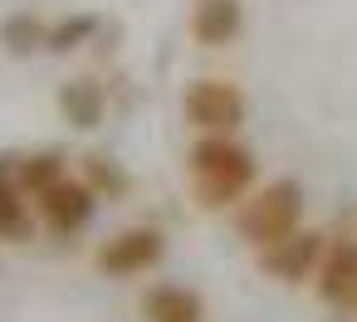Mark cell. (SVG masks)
Wrapping results in <instances>:
<instances>
[{
  "instance_id": "2",
  "label": "cell",
  "mask_w": 357,
  "mask_h": 322,
  "mask_svg": "<svg viewBox=\"0 0 357 322\" xmlns=\"http://www.w3.org/2000/svg\"><path fill=\"white\" fill-rule=\"evenodd\" d=\"M245 244L259 254L279 239H289L294 230H303V186L298 181H274V186H259L245 195L240 215H235Z\"/></svg>"
},
{
  "instance_id": "12",
  "label": "cell",
  "mask_w": 357,
  "mask_h": 322,
  "mask_svg": "<svg viewBox=\"0 0 357 322\" xmlns=\"http://www.w3.org/2000/svg\"><path fill=\"white\" fill-rule=\"evenodd\" d=\"M0 49L10 59H30V54L50 49V25L35 10H15V15L0 20Z\"/></svg>"
},
{
  "instance_id": "5",
  "label": "cell",
  "mask_w": 357,
  "mask_h": 322,
  "mask_svg": "<svg viewBox=\"0 0 357 322\" xmlns=\"http://www.w3.org/2000/svg\"><path fill=\"white\" fill-rule=\"evenodd\" d=\"M323 254H328V234L303 225V230H294L289 239L259 249V273L274 278V283H313Z\"/></svg>"
},
{
  "instance_id": "7",
  "label": "cell",
  "mask_w": 357,
  "mask_h": 322,
  "mask_svg": "<svg viewBox=\"0 0 357 322\" xmlns=\"http://www.w3.org/2000/svg\"><path fill=\"white\" fill-rule=\"evenodd\" d=\"M313 288L328 307H357V239H328V254L313 273Z\"/></svg>"
},
{
  "instance_id": "4",
  "label": "cell",
  "mask_w": 357,
  "mask_h": 322,
  "mask_svg": "<svg viewBox=\"0 0 357 322\" xmlns=\"http://www.w3.org/2000/svg\"><path fill=\"white\" fill-rule=\"evenodd\" d=\"M162 259H167V234L152 230V225L118 230V234L103 239L98 254H93V264H98L103 278H137V273H152Z\"/></svg>"
},
{
  "instance_id": "1",
  "label": "cell",
  "mask_w": 357,
  "mask_h": 322,
  "mask_svg": "<svg viewBox=\"0 0 357 322\" xmlns=\"http://www.w3.org/2000/svg\"><path fill=\"white\" fill-rule=\"evenodd\" d=\"M186 171H191V195H196L201 210H235L255 191L259 161H255V152L240 137L211 132V137H196L191 142Z\"/></svg>"
},
{
  "instance_id": "10",
  "label": "cell",
  "mask_w": 357,
  "mask_h": 322,
  "mask_svg": "<svg viewBox=\"0 0 357 322\" xmlns=\"http://www.w3.org/2000/svg\"><path fill=\"white\" fill-rule=\"evenodd\" d=\"M59 113H64L69 127L93 132V127L103 122V113H108V93H103V83H98V79H69V83L59 88Z\"/></svg>"
},
{
  "instance_id": "9",
  "label": "cell",
  "mask_w": 357,
  "mask_h": 322,
  "mask_svg": "<svg viewBox=\"0 0 357 322\" xmlns=\"http://www.w3.org/2000/svg\"><path fill=\"white\" fill-rule=\"evenodd\" d=\"M142 317L147 322H206V303L186 283H152L142 293Z\"/></svg>"
},
{
  "instance_id": "3",
  "label": "cell",
  "mask_w": 357,
  "mask_h": 322,
  "mask_svg": "<svg viewBox=\"0 0 357 322\" xmlns=\"http://www.w3.org/2000/svg\"><path fill=\"white\" fill-rule=\"evenodd\" d=\"M245 113H250V103H245L240 83H230V79H196V83H186V93H181V118H186L191 132H201V137H211V132L235 137L240 122H245Z\"/></svg>"
},
{
  "instance_id": "14",
  "label": "cell",
  "mask_w": 357,
  "mask_h": 322,
  "mask_svg": "<svg viewBox=\"0 0 357 322\" xmlns=\"http://www.w3.org/2000/svg\"><path fill=\"white\" fill-rule=\"evenodd\" d=\"M98 35V15H64L50 25V54H74Z\"/></svg>"
},
{
  "instance_id": "11",
  "label": "cell",
  "mask_w": 357,
  "mask_h": 322,
  "mask_svg": "<svg viewBox=\"0 0 357 322\" xmlns=\"http://www.w3.org/2000/svg\"><path fill=\"white\" fill-rule=\"evenodd\" d=\"M35 200L15 186V176H0V244H25L35 239Z\"/></svg>"
},
{
  "instance_id": "13",
  "label": "cell",
  "mask_w": 357,
  "mask_h": 322,
  "mask_svg": "<svg viewBox=\"0 0 357 322\" xmlns=\"http://www.w3.org/2000/svg\"><path fill=\"white\" fill-rule=\"evenodd\" d=\"M69 176V166H64V156L59 152H35V156H20L15 161V186L35 200V195H45L50 186H59Z\"/></svg>"
},
{
  "instance_id": "15",
  "label": "cell",
  "mask_w": 357,
  "mask_h": 322,
  "mask_svg": "<svg viewBox=\"0 0 357 322\" xmlns=\"http://www.w3.org/2000/svg\"><path fill=\"white\" fill-rule=\"evenodd\" d=\"M84 181H89L98 195H123V191H128V176H123L108 156H84Z\"/></svg>"
},
{
  "instance_id": "6",
  "label": "cell",
  "mask_w": 357,
  "mask_h": 322,
  "mask_svg": "<svg viewBox=\"0 0 357 322\" xmlns=\"http://www.w3.org/2000/svg\"><path fill=\"white\" fill-rule=\"evenodd\" d=\"M98 210V191L84 181V176H64L59 186H50L45 195H35V215L50 234H79Z\"/></svg>"
},
{
  "instance_id": "8",
  "label": "cell",
  "mask_w": 357,
  "mask_h": 322,
  "mask_svg": "<svg viewBox=\"0 0 357 322\" xmlns=\"http://www.w3.org/2000/svg\"><path fill=\"white\" fill-rule=\"evenodd\" d=\"M245 30V6L240 0H196L191 6V40L206 49H225L235 45Z\"/></svg>"
}]
</instances>
